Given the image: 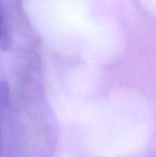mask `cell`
Instances as JSON below:
<instances>
[{"label": "cell", "mask_w": 156, "mask_h": 157, "mask_svg": "<svg viewBox=\"0 0 156 157\" xmlns=\"http://www.w3.org/2000/svg\"><path fill=\"white\" fill-rule=\"evenodd\" d=\"M9 44V36L6 29L1 13H0V45L4 48H7Z\"/></svg>", "instance_id": "cell-1"}]
</instances>
